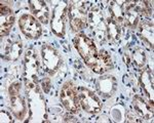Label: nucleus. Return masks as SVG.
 I'll return each instance as SVG.
<instances>
[{"instance_id": "f257e3e1", "label": "nucleus", "mask_w": 154, "mask_h": 123, "mask_svg": "<svg viewBox=\"0 0 154 123\" xmlns=\"http://www.w3.org/2000/svg\"><path fill=\"white\" fill-rule=\"evenodd\" d=\"M75 47L82 56L86 65L91 68L95 67L99 58V53L94 41L83 34H79L75 38Z\"/></svg>"}, {"instance_id": "f03ea898", "label": "nucleus", "mask_w": 154, "mask_h": 123, "mask_svg": "<svg viewBox=\"0 0 154 123\" xmlns=\"http://www.w3.org/2000/svg\"><path fill=\"white\" fill-rule=\"evenodd\" d=\"M61 100L70 113H78L80 109L79 95L72 82H66L61 89Z\"/></svg>"}, {"instance_id": "7ed1b4c3", "label": "nucleus", "mask_w": 154, "mask_h": 123, "mask_svg": "<svg viewBox=\"0 0 154 123\" xmlns=\"http://www.w3.org/2000/svg\"><path fill=\"white\" fill-rule=\"evenodd\" d=\"M79 103L83 110L88 113H98L101 111L102 104L99 98L93 92L85 88L79 89Z\"/></svg>"}, {"instance_id": "20e7f679", "label": "nucleus", "mask_w": 154, "mask_h": 123, "mask_svg": "<svg viewBox=\"0 0 154 123\" xmlns=\"http://www.w3.org/2000/svg\"><path fill=\"white\" fill-rule=\"evenodd\" d=\"M26 80L27 87L34 88L37 83V72H38V62L37 56L32 49L26 52Z\"/></svg>"}, {"instance_id": "39448f33", "label": "nucleus", "mask_w": 154, "mask_h": 123, "mask_svg": "<svg viewBox=\"0 0 154 123\" xmlns=\"http://www.w3.org/2000/svg\"><path fill=\"white\" fill-rule=\"evenodd\" d=\"M20 28L22 32L29 38H38L41 34V26L38 23V21L29 16V14H24L21 16L19 21Z\"/></svg>"}, {"instance_id": "423d86ee", "label": "nucleus", "mask_w": 154, "mask_h": 123, "mask_svg": "<svg viewBox=\"0 0 154 123\" xmlns=\"http://www.w3.org/2000/svg\"><path fill=\"white\" fill-rule=\"evenodd\" d=\"M69 20H70L71 28L74 31H78L82 29L86 24V14L85 9L81 5L72 3L69 6Z\"/></svg>"}, {"instance_id": "0eeeda50", "label": "nucleus", "mask_w": 154, "mask_h": 123, "mask_svg": "<svg viewBox=\"0 0 154 123\" xmlns=\"http://www.w3.org/2000/svg\"><path fill=\"white\" fill-rule=\"evenodd\" d=\"M67 12V4L61 2L56 6L51 21V29L58 36H63L64 28H65V16Z\"/></svg>"}, {"instance_id": "6e6552de", "label": "nucleus", "mask_w": 154, "mask_h": 123, "mask_svg": "<svg viewBox=\"0 0 154 123\" xmlns=\"http://www.w3.org/2000/svg\"><path fill=\"white\" fill-rule=\"evenodd\" d=\"M42 58L45 65V68L49 72H54L58 69L61 58L58 51L49 45H44L42 48Z\"/></svg>"}, {"instance_id": "1a4fd4ad", "label": "nucleus", "mask_w": 154, "mask_h": 123, "mask_svg": "<svg viewBox=\"0 0 154 123\" xmlns=\"http://www.w3.org/2000/svg\"><path fill=\"white\" fill-rule=\"evenodd\" d=\"M0 12H1V16H0V35L2 37L8 34L9 30L11 29V26L14 22V14L11 11V9L8 6L1 4L0 7Z\"/></svg>"}, {"instance_id": "9d476101", "label": "nucleus", "mask_w": 154, "mask_h": 123, "mask_svg": "<svg viewBox=\"0 0 154 123\" xmlns=\"http://www.w3.org/2000/svg\"><path fill=\"white\" fill-rule=\"evenodd\" d=\"M134 108L136 113L144 119H150L153 115V105L152 103L146 102L143 98L136 97L134 100Z\"/></svg>"}, {"instance_id": "9b49d317", "label": "nucleus", "mask_w": 154, "mask_h": 123, "mask_svg": "<svg viewBox=\"0 0 154 123\" xmlns=\"http://www.w3.org/2000/svg\"><path fill=\"white\" fill-rule=\"evenodd\" d=\"M30 4H31V8L33 10V14H35L36 19L44 24L48 23L49 12L45 2L40 1V0H32L30 1Z\"/></svg>"}, {"instance_id": "f8f14e48", "label": "nucleus", "mask_w": 154, "mask_h": 123, "mask_svg": "<svg viewBox=\"0 0 154 123\" xmlns=\"http://www.w3.org/2000/svg\"><path fill=\"white\" fill-rule=\"evenodd\" d=\"M11 111L17 118L23 119L25 113H26V105H25L24 100L20 97L19 93L17 94L11 95Z\"/></svg>"}, {"instance_id": "ddd939ff", "label": "nucleus", "mask_w": 154, "mask_h": 123, "mask_svg": "<svg viewBox=\"0 0 154 123\" xmlns=\"http://www.w3.org/2000/svg\"><path fill=\"white\" fill-rule=\"evenodd\" d=\"M112 66V62H111V58L106 51H101L99 53V58L98 62H97L96 66L93 69L96 71V72H104V71H107L109 68Z\"/></svg>"}, {"instance_id": "4468645a", "label": "nucleus", "mask_w": 154, "mask_h": 123, "mask_svg": "<svg viewBox=\"0 0 154 123\" xmlns=\"http://www.w3.org/2000/svg\"><path fill=\"white\" fill-rule=\"evenodd\" d=\"M142 85L145 89V92L148 93L151 97V100H152V95H153V76H152V72H151L149 69L145 70L142 74Z\"/></svg>"}, {"instance_id": "2eb2a0df", "label": "nucleus", "mask_w": 154, "mask_h": 123, "mask_svg": "<svg viewBox=\"0 0 154 123\" xmlns=\"http://www.w3.org/2000/svg\"><path fill=\"white\" fill-rule=\"evenodd\" d=\"M108 32L109 36L114 40L117 41L119 39V36H120V25L114 19V16H111L108 20Z\"/></svg>"}, {"instance_id": "dca6fc26", "label": "nucleus", "mask_w": 154, "mask_h": 123, "mask_svg": "<svg viewBox=\"0 0 154 123\" xmlns=\"http://www.w3.org/2000/svg\"><path fill=\"white\" fill-rule=\"evenodd\" d=\"M21 42H16L14 44H11V46L6 47L5 55L8 56L9 60H17L21 53Z\"/></svg>"}, {"instance_id": "f3484780", "label": "nucleus", "mask_w": 154, "mask_h": 123, "mask_svg": "<svg viewBox=\"0 0 154 123\" xmlns=\"http://www.w3.org/2000/svg\"><path fill=\"white\" fill-rule=\"evenodd\" d=\"M114 88V80L112 77H104L100 80V89L105 94L112 92Z\"/></svg>"}, {"instance_id": "a211bd4d", "label": "nucleus", "mask_w": 154, "mask_h": 123, "mask_svg": "<svg viewBox=\"0 0 154 123\" xmlns=\"http://www.w3.org/2000/svg\"><path fill=\"white\" fill-rule=\"evenodd\" d=\"M134 60H135V64L137 65V67L142 68L144 65H145V53L141 48H138L135 50L134 52Z\"/></svg>"}, {"instance_id": "6ab92c4d", "label": "nucleus", "mask_w": 154, "mask_h": 123, "mask_svg": "<svg viewBox=\"0 0 154 123\" xmlns=\"http://www.w3.org/2000/svg\"><path fill=\"white\" fill-rule=\"evenodd\" d=\"M142 35L146 40H148L151 44H153V30L152 25L144 24L142 25Z\"/></svg>"}, {"instance_id": "aec40b11", "label": "nucleus", "mask_w": 154, "mask_h": 123, "mask_svg": "<svg viewBox=\"0 0 154 123\" xmlns=\"http://www.w3.org/2000/svg\"><path fill=\"white\" fill-rule=\"evenodd\" d=\"M20 88H21V85H20L19 82H14V84H11V88H9V93H11V95L19 93L20 92Z\"/></svg>"}, {"instance_id": "412c9836", "label": "nucleus", "mask_w": 154, "mask_h": 123, "mask_svg": "<svg viewBox=\"0 0 154 123\" xmlns=\"http://www.w3.org/2000/svg\"><path fill=\"white\" fill-rule=\"evenodd\" d=\"M49 86H51V84H49V80H48V79H45V80L43 81V88H44V92H48Z\"/></svg>"}]
</instances>
